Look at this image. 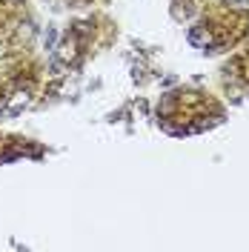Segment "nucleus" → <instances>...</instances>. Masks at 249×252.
<instances>
[{
  "mask_svg": "<svg viewBox=\"0 0 249 252\" xmlns=\"http://www.w3.org/2000/svg\"><path fill=\"white\" fill-rule=\"evenodd\" d=\"M226 118V106L218 94L209 89H175L169 92L160 106H157V121L163 124L166 132L172 135H198V132H209Z\"/></svg>",
  "mask_w": 249,
  "mask_h": 252,
  "instance_id": "f03ea898",
  "label": "nucleus"
},
{
  "mask_svg": "<svg viewBox=\"0 0 249 252\" xmlns=\"http://www.w3.org/2000/svg\"><path fill=\"white\" fill-rule=\"evenodd\" d=\"M201 3L203 0H172V17H175L178 23H189V17L198 12Z\"/></svg>",
  "mask_w": 249,
  "mask_h": 252,
  "instance_id": "20e7f679",
  "label": "nucleus"
},
{
  "mask_svg": "<svg viewBox=\"0 0 249 252\" xmlns=\"http://www.w3.org/2000/svg\"><path fill=\"white\" fill-rule=\"evenodd\" d=\"M218 83H220L223 97L249 100V40L226 55V61L220 63Z\"/></svg>",
  "mask_w": 249,
  "mask_h": 252,
  "instance_id": "7ed1b4c3",
  "label": "nucleus"
},
{
  "mask_svg": "<svg viewBox=\"0 0 249 252\" xmlns=\"http://www.w3.org/2000/svg\"><path fill=\"white\" fill-rule=\"evenodd\" d=\"M189 43L215 58L249 40V0H203L189 17Z\"/></svg>",
  "mask_w": 249,
  "mask_h": 252,
  "instance_id": "f257e3e1",
  "label": "nucleus"
}]
</instances>
